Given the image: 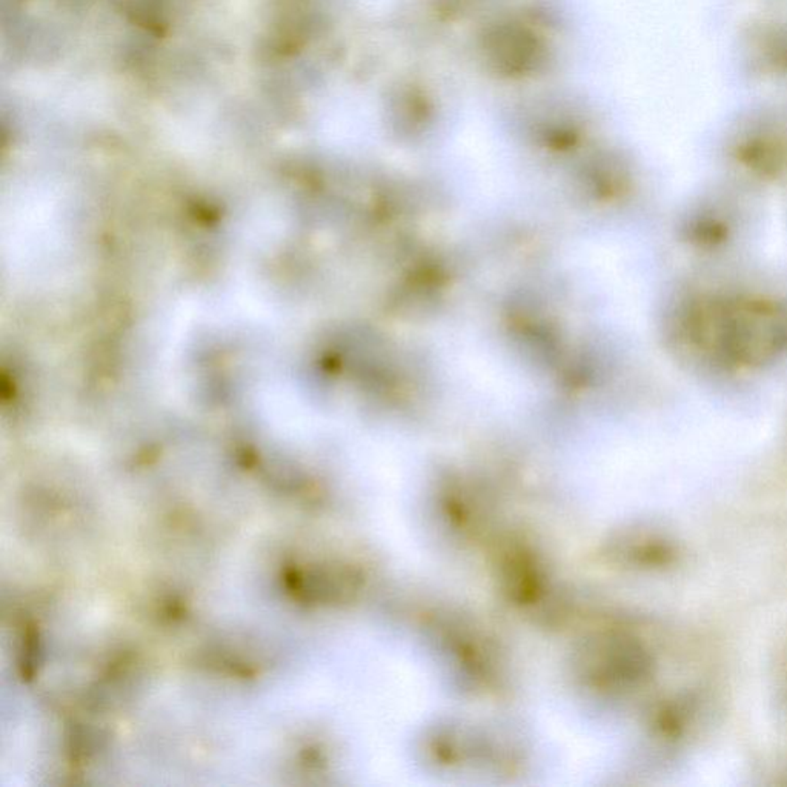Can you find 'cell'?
<instances>
[{"mask_svg": "<svg viewBox=\"0 0 787 787\" xmlns=\"http://www.w3.org/2000/svg\"><path fill=\"white\" fill-rule=\"evenodd\" d=\"M688 239L698 245L712 246L724 241L727 235L726 226L718 219L703 217L697 219L686 228Z\"/></svg>", "mask_w": 787, "mask_h": 787, "instance_id": "6da1fadb", "label": "cell"}]
</instances>
